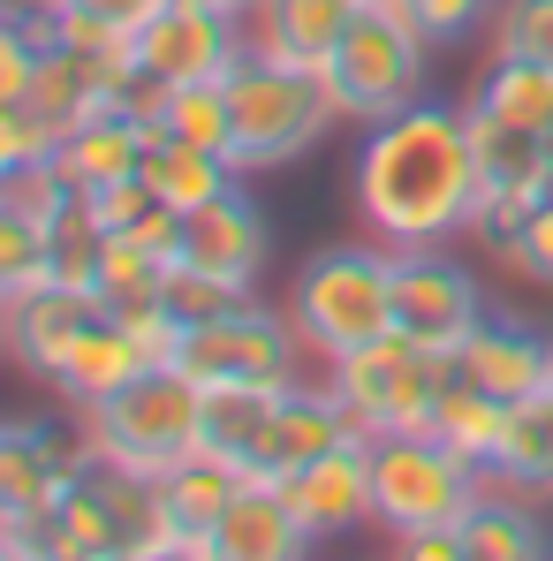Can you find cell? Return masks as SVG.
<instances>
[{
  "mask_svg": "<svg viewBox=\"0 0 553 561\" xmlns=\"http://www.w3.org/2000/svg\"><path fill=\"white\" fill-rule=\"evenodd\" d=\"M92 440L84 425L61 433L54 417L0 425V554L8 561H54V508L84 478Z\"/></svg>",
  "mask_w": 553,
  "mask_h": 561,
  "instance_id": "obj_4",
  "label": "cell"
},
{
  "mask_svg": "<svg viewBox=\"0 0 553 561\" xmlns=\"http://www.w3.org/2000/svg\"><path fill=\"white\" fill-rule=\"evenodd\" d=\"M46 280H61L54 228L0 205V304H15V296H31V288H46Z\"/></svg>",
  "mask_w": 553,
  "mask_h": 561,
  "instance_id": "obj_32",
  "label": "cell"
},
{
  "mask_svg": "<svg viewBox=\"0 0 553 561\" xmlns=\"http://www.w3.org/2000/svg\"><path fill=\"white\" fill-rule=\"evenodd\" d=\"M266 251H274L266 213L243 197V183L220 190V197H212V205H197V213H183V266L228 280L235 296H251V280L266 274Z\"/></svg>",
  "mask_w": 553,
  "mask_h": 561,
  "instance_id": "obj_17",
  "label": "cell"
},
{
  "mask_svg": "<svg viewBox=\"0 0 553 561\" xmlns=\"http://www.w3.org/2000/svg\"><path fill=\"white\" fill-rule=\"evenodd\" d=\"M303 547H319V531L296 516L288 485L243 470V485H235L228 516L212 524V561H296Z\"/></svg>",
  "mask_w": 553,
  "mask_h": 561,
  "instance_id": "obj_20",
  "label": "cell"
},
{
  "mask_svg": "<svg viewBox=\"0 0 553 561\" xmlns=\"http://www.w3.org/2000/svg\"><path fill=\"white\" fill-rule=\"evenodd\" d=\"M54 8H84V15H106V23H122V31H137L160 0H54Z\"/></svg>",
  "mask_w": 553,
  "mask_h": 561,
  "instance_id": "obj_40",
  "label": "cell"
},
{
  "mask_svg": "<svg viewBox=\"0 0 553 561\" xmlns=\"http://www.w3.org/2000/svg\"><path fill=\"white\" fill-rule=\"evenodd\" d=\"M539 508H546V501H523V493H508V485H485V501L462 516L470 561H546L553 531H546Z\"/></svg>",
  "mask_w": 553,
  "mask_h": 561,
  "instance_id": "obj_24",
  "label": "cell"
},
{
  "mask_svg": "<svg viewBox=\"0 0 553 561\" xmlns=\"http://www.w3.org/2000/svg\"><path fill=\"white\" fill-rule=\"evenodd\" d=\"M137 373H152V357H145L137 327H129L122 311H99L92 327H84V342L69 350V365L54 373V394L84 410V402H106L114 387H129Z\"/></svg>",
  "mask_w": 553,
  "mask_h": 561,
  "instance_id": "obj_23",
  "label": "cell"
},
{
  "mask_svg": "<svg viewBox=\"0 0 553 561\" xmlns=\"http://www.w3.org/2000/svg\"><path fill=\"white\" fill-rule=\"evenodd\" d=\"M493 54H523L553 69V0H500L493 8Z\"/></svg>",
  "mask_w": 553,
  "mask_h": 561,
  "instance_id": "obj_34",
  "label": "cell"
},
{
  "mask_svg": "<svg viewBox=\"0 0 553 561\" xmlns=\"http://www.w3.org/2000/svg\"><path fill=\"white\" fill-rule=\"evenodd\" d=\"M410 561H470L462 547V524H440V531H410V539H394Z\"/></svg>",
  "mask_w": 553,
  "mask_h": 561,
  "instance_id": "obj_39",
  "label": "cell"
},
{
  "mask_svg": "<svg viewBox=\"0 0 553 561\" xmlns=\"http://www.w3.org/2000/svg\"><path fill=\"white\" fill-rule=\"evenodd\" d=\"M251 54V23L220 0H160L137 23V69L152 84H228V69Z\"/></svg>",
  "mask_w": 553,
  "mask_h": 561,
  "instance_id": "obj_11",
  "label": "cell"
},
{
  "mask_svg": "<svg viewBox=\"0 0 553 561\" xmlns=\"http://www.w3.org/2000/svg\"><path fill=\"white\" fill-rule=\"evenodd\" d=\"M152 205H160V197L145 190V175H122V183H99V190H84V220H92V228H106V236L137 228V220H145Z\"/></svg>",
  "mask_w": 553,
  "mask_h": 561,
  "instance_id": "obj_37",
  "label": "cell"
},
{
  "mask_svg": "<svg viewBox=\"0 0 553 561\" xmlns=\"http://www.w3.org/2000/svg\"><path fill=\"white\" fill-rule=\"evenodd\" d=\"M0 205H8V213H31V220H46L54 236H61L69 220H84V190L61 175V160L0 168Z\"/></svg>",
  "mask_w": 553,
  "mask_h": 561,
  "instance_id": "obj_33",
  "label": "cell"
},
{
  "mask_svg": "<svg viewBox=\"0 0 553 561\" xmlns=\"http://www.w3.org/2000/svg\"><path fill=\"white\" fill-rule=\"evenodd\" d=\"M152 137H183V145H205V152H228V137H235L228 84H160Z\"/></svg>",
  "mask_w": 553,
  "mask_h": 561,
  "instance_id": "obj_31",
  "label": "cell"
},
{
  "mask_svg": "<svg viewBox=\"0 0 553 561\" xmlns=\"http://www.w3.org/2000/svg\"><path fill=\"white\" fill-rule=\"evenodd\" d=\"M266 417H274L266 387H197V456L251 470L258 440H266Z\"/></svg>",
  "mask_w": 553,
  "mask_h": 561,
  "instance_id": "obj_26",
  "label": "cell"
},
{
  "mask_svg": "<svg viewBox=\"0 0 553 561\" xmlns=\"http://www.w3.org/2000/svg\"><path fill=\"white\" fill-rule=\"evenodd\" d=\"M508 410L516 402H500V394H485V387H470V379H448V394H440V410H433V433L456 448V456H470V463L485 470L493 463V448H500V433H508Z\"/></svg>",
  "mask_w": 553,
  "mask_h": 561,
  "instance_id": "obj_30",
  "label": "cell"
},
{
  "mask_svg": "<svg viewBox=\"0 0 553 561\" xmlns=\"http://www.w3.org/2000/svg\"><path fill=\"white\" fill-rule=\"evenodd\" d=\"M365 0H258L251 15V46L274 54V61H296V69H326L334 46L349 38Z\"/></svg>",
  "mask_w": 553,
  "mask_h": 561,
  "instance_id": "obj_21",
  "label": "cell"
},
{
  "mask_svg": "<svg viewBox=\"0 0 553 561\" xmlns=\"http://www.w3.org/2000/svg\"><path fill=\"white\" fill-rule=\"evenodd\" d=\"M349 433H365V425L349 417V402L334 394V379H296V387H280V394H274V417H266V440H258L251 478L288 485L296 470H311L319 456H334Z\"/></svg>",
  "mask_w": 553,
  "mask_h": 561,
  "instance_id": "obj_14",
  "label": "cell"
},
{
  "mask_svg": "<svg viewBox=\"0 0 553 561\" xmlns=\"http://www.w3.org/2000/svg\"><path fill=\"white\" fill-rule=\"evenodd\" d=\"M470 137H477V236L500 243L516 236L539 205L553 197V137L546 129H516V122H493V114H470Z\"/></svg>",
  "mask_w": 553,
  "mask_h": 561,
  "instance_id": "obj_13",
  "label": "cell"
},
{
  "mask_svg": "<svg viewBox=\"0 0 553 561\" xmlns=\"http://www.w3.org/2000/svg\"><path fill=\"white\" fill-rule=\"evenodd\" d=\"M220 8H228V15H243V23L258 15V0H220Z\"/></svg>",
  "mask_w": 553,
  "mask_h": 561,
  "instance_id": "obj_41",
  "label": "cell"
},
{
  "mask_svg": "<svg viewBox=\"0 0 553 561\" xmlns=\"http://www.w3.org/2000/svg\"><path fill=\"white\" fill-rule=\"evenodd\" d=\"M477 137H470V106L448 99H417L387 122H365L357 145V213L379 243L410 251V243H456L462 228H477Z\"/></svg>",
  "mask_w": 553,
  "mask_h": 561,
  "instance_id": "obj_1",
  "label": "cell"
},
{
  "mask_svg": "<svg viewBox=\"0 0 553 561\" xmlns=\"http://www.w3.org/2000/svg\"><path fill=\"white\" fill-rule=\"evenodd\" d=\"M288 501H296V516H303L319 539H342V531H365V524H379L371 433H349L334 456H319L311 470H296V478H288Z\"/></svg>",
  "mask_w": 553,
  "mask_h": 561,
  "instance_id": "obj_19",
  "label": "cell"
},
{
  "mask_svg": "<svg viewBox=\"0 0 553 561\" xmlns=\"http://www.w3.org/2000/svg\"><path fill=\"white\" fill-rule=\"evenodd\" d=\"M425 46H433V38H425L410 15H394V8H357L349 38H342L334 61L319 69L326 92H334V106H342V122H387V114L417 106V99H425Z\"/></svg>",
  "mask_w": 553,
  "mask_h": 561,
  "instance_id": "obj_9",
  "label": "cell"
},
{
  "mask_svg": "<svg viewBox=\"0 0 553 561\" xmlns=\"http://www.w3.org/2000/svg\"><path fill=\"white\" fill-rule=\"evenodd\" d=\"M493 8H500V0H402L394 15H410V23H417L433 46H448V38H470V31H477Z\"/></svg>",
  "mask_w": 553,
  "mask_h": 561,
  "instance_id": "obj_38",
  "label": "cell"
},
{
  "mask_svg": "<svg viewBox=\"0 0 553 561\" xmlns=\"http://www.w3.org/2000/svg\"><path fill=\"white\" fill-rule=\"evenodd\" d=\"M168 266H175V259H160V251H152V243H137L129 228H122V236H106V228H99L92 288L106 296V311H145V304H160Z\"/></svg>",
  "mask_w": 553,
  "mask_h": 561,
  "instance_id": "obj_29",
  "label": "cell"
},
{
  "mask_svg": "<svg viewBox=\"0 0 553 561\" xmlns=\"http://www.w3.org/2000/svg\"><path fill=\"white\" fill-rule=\"evenodd\" d=\"M160 304H168V311H175L183 327H197V319L228 311V304H235V288H228V280H212V274H197V266H183V259H175V266H168V288H160Z\"/></svg>",
  "mask_w": 553,
  "mask_h": 561,
  "instance_id": "obj_35",
  "label": "cell"
},
{
  "mask_svg": "<svg viewBox=\"0 0 553 561\" xmlns=\"http://www.w3.org/2000/svg\"><path fill=\"white\" fill-rule=\"evenodd\" d=\"M288 319L303 327L311 357H349L379 334H394V243H326L296 266Z\"/></svg>",
  "mask_w": 553,
  "mask_h": 561,
  "instance_id": "obj_2",
  "label": "cell"
},
{
  "mask_svg": "<svg viewBox=\"0 0 553 561\" xmlns=\"http://www.w3.org/2000/svg\"><path fill=\"white\" fill-rule=\"evenodd\" d=\"M371 470H379V531L410 539V531H440L462 524L485 501V470L456 456L440 433H379L371 440Z\"/></svg>",
  "mask_w": 553,
  "mask_h": 561,
  "instance_id": "obj_6",
  "label": "cell"
},
{
  "mask_svg": "<svg viewBox=\"0 0 553 561\" xmlns=\"http://www.w3.org/2000/svg\"><path fill=\"white\" fill-rule=\"evenodd\" d=\"M243 470L220 463V456H197L168 463L152 478V501H160V561H212V524L228 516Z\"/></svg>",
  "mask_w": 553,
  "mask_h": 561,
  "instance_id": "obj_15",
  "label": "cell"
},
{
  "mask_svg": "<svg viewBox=\"0 0 553 561\" xmlns=\"http://www.w3.org/2000/svg\"><path fill=\"white\" fill-rule=\"evenodd\" d=\"M228 114H235V137H228L235 175L303 160V152L342 122V106H334V92H326L319 69L274 61V54H258V46L228 69Z\"/></svg>",
  "mask_w": 553,
  "mask_h": 561,
  "instance_id": "obj_3",
  "label": "cell"
},
{
  "mask_svg": "<svg viewBox=\"0 0 553 561\" xmlns=\"http://www.w3.org/2000/svg\"><path fill=\"white\" fill-rule=\"evenodd\" d=\"M462 106H470V114H493V122H516V129H546L553 137V69L523 61V54H493Z\"/></svg>",
  "mask_w": 553,
  "mask_h": 561,
  "instance_id": "obj_28",
  "label": "cell"
},
{
  "mask_svg": "<svg viewBox=\"0 0 553 561\" xmlns=\"http://www.w3.org/2000/svg\"><path fill=\"white\" fill-rule=\"evenodd\" d=\"M303 357H311V342L288 311H266L258 296H235L228 311L189 327L175 365L197 387H266V394H280V387L303 379Z\"/></svg>",
  "mask_w": 553,
  "mask_h": 561,
  "instance_id": "obj_8",
  "label": "cell"
},
{
  "mask_svg": "<svg viewBox=\"0 0 553 561\" xmlns=\"http://www.w3.org/2000/svg\"><path fill=\"white\" fill-rule=\"evenodd\" d=\"M137 175H145V190H152L168 213H197V205H212L220 190L243 183L228 152H205V145H183V137H152Z\"/></svg>",
  "mask_w": 553,
  "mask_h": 561,
  "instance_id": "obj_25",
  "label": "cell"
},
{
  "mask_svg": "<svg viewBox=\"0 0 553 561\" xmlns=\"http://www.w3.org/2000/svg\"><path fill=\"white\" fill-rule=\"evenodd\" d=\"M326 379H334V394L349 402V417L371 440L379 433H433V410H440V394L456 379V357H440V350H425L410 334H379L365 350L334 357Z\"/></svg>",
  "mask_w": 553,
  "mask_h": 561,
  "instance_id": "obj_7",
  "label": "cell"
},
{
  "mask_svg": "<svg viewBox=\"0 0 553 561\" xmlns=\"http://www.w3.org/2000/svg\"><path fill=\"white\" fill-rule=\"evenodd\" d=\"M493 259L553 288V197L531 213V220H523V228H516V236H500V243H493Z\"/></svg>",
  "mask_w": 553,
  "mask_h": 561,
  "instance_id": "obj_36",
  "label": "cell"
},
{
  "mask_svg": "<svg viewBox=\"0 0 553 561\" xmlns=\"http://www.w3.org/2000/svg\"><path fill=\"white\" fill-rule=\"evenodd\" d=\"M477 319H485V288H477V274L462 259H448L440 243L394 251V334L456 357L462 342L477 334Z\"/></svg>",
  "mask_w": 553,
  "mask_h": 561,
  "instance_id": "obj_12",
  "label": "cell"
},
{
  "mask_svg": "<svg viewBox=\"0 0 553 561\" xmlns=\"http://www.w3.org/2000/svg\"><path fill=\"white\" fill-rule=\"evenodd\" d=\"M99 311H106V296L84 288V280H46V288H31V296H15V304L0 311V327H8V357L54 387V373L69 365V350L84 342V327H92Z\"/></svg>",
  "mask_w": 553,
  "mask_h": 561,
  "instance_id": "obj_16",
  "label": "cell"
},
{
  "mask_svg": "<svg viewBox=\"0 0 553 561\" xmlns=\"http://www.w3.org/2000/svg\"><path fill=\"white\" fill-rule=\"evenodd\" d=\"M54 561H160V501L152 478L122 463H84L54 508Z\"/></svg>",
  "mask_w": 553,
  "mask_h": 561,
  "instance_id": "obj_10",
  "label": "cell"
},
{
  "mask_svg": "<svg viewBox=\"0 0 553 561\" xmlns=\"http://www.w3.org/2000/svg\"><path fill=\"white\" fill-rule=\"evenodd\" d=\"M485 478L508 485V493H523V501H553V394L508 410V433H500Z\"/></svg>",
  "mask_w": 553,
  "mask_h": 561,
  "instance_id": "obj_27",
  "label": "cell"
},
{
  "mask_svg": "<svg viewBox=\"0 0 553 561\" xmlns=\"http://www.w3.org/2000/svg\"><path fill=\"white\" fill-rule=\"evenodd\" d=\"M456 373L485 394H500V402H539V394H553V334L531 319L485 311L477 334L456 350Z\"/></svg>",
  "mask_w": 553,
  "mask_h": 561,
  "instance_id": "obj_18",
  "label": "cell"
},
{
  "mask_svg": "<svg viewBox=\"0 0 553 561\" xmlns=\"http://www.w3.org/2000/svg\"><path fill=\"white\" fill-rule=\"evenodd\" d=\"M145 145H152V122L137 114V106H99L84 114L69 137H61V175L77 190H99V183H122V175H137L145 168Z\"/></svg>",
  "mask_w": 553,
  "mask_h": 561,
  "instance_id": "obj_22",
  "label": "cell"
},
{
  "mask_svg": "<svg viewBox=\"0 0 553 561\" xmlns=\"http://www.w3.org/2000/svg\"><path fill=\"white\" fill-rule=\"evenodd\" d=\"M365 8H387V0H365Z\"/></svg>",
  "mask_w": 553,
  "mask_h": 561,
  "instance_id": "obj_42",
  "label": "cell"
},
{
  "mask_svg": "<svg viewBox=\"0 0 553 561\" xmlns=\"http://www.w3.org/2000/svg\"><path fill=\"white\" fill-rule=\"evenodd\" d=\"M77 425H84L99 463L160 478L168 463H183L189 448H197V379L183 365H152L129 387H114L106 402H84Z\"/></svg>",
  "mask_w": 553,
  "mask_h": 561,
  "instance_id": "obj_5",
  "label": "cell"
}]
</instances>
